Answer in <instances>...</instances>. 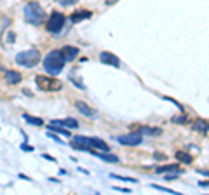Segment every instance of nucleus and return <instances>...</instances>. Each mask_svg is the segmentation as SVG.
I'll list each match as a JSON object with an SVG mask.
<instances>
[{
    "label": "nucleus",
    "mask_w": 209,
    "mask_h": 195,
    "mask_svg": "<svg viewBox=\"0 0 209 195\" xmlns=\"http://www.w3.org/2000/svg\"><path fill=\"white\" fill-rule=\"evenodd\" d=\"M65 63H66V58H65V54L63 51H51L47 56L44 58V70L49 73V75H58L63 71V66H65Z\"/></svg>",
    "instance_id": "1"
},
{
    "label": "nucleus",
    "mask_w": 209,
    "mask_h": 195,
    "mask_svg": "<svg viewBox=\"0 0 209 195\" xmlns=\"http://www.w3.org/2000/svg\"><path fill=\"white\" fill-rule=\"evenodd\" d=\"M23 16H25L26 23H30L33 26H39V25H42V21H44V18H45V11L42 9V5H40L39 2H28V4L25 5Z\"/></svg>",
    "instance_id": "2"
},
{
    "label": "nucleus",
    "mask_w": 209,
    "mask_h": 195,
    "mask_svg": "<svg viewBox=\"0 0 209 195\" xmlns=\"http://www.w3.org/2000/svg\"><path fill=\"white\" fill-rule=\"evenodd\" d=\"M39 61H40V52L37 49H28V51H23L16 56V63L26 68H33Z\"/></svg>",
    "instance_id": "3"
},
{
    "label": "nucleus",
    "mask_w": 209,
    "mask_h": 195,
    "mask_svg": "<svg viewBox=\"0 0 209 195\" xmlns=\"http://www.w3.org/2000/svg\"><path fill=\"white\" fill-rule=\"evenodd\" d=\"M35 82L42 91H49V93H54V91H59L63 87V82L58 79H52V77H45V75H37Z\"/></svg>",
    "instance_id": "4"
},
{
    "label": "nucleus",
    "mask_w": 209,
    "mask_h": 195,
    "mask_svg": "<svg viewBox=\"0 0 209 195\" xmlns=\"http://www.w3.org/2000/svg\"><path fill=\"white\" fill-rule=\"evenodd\" d=\"M65 23H66V18H65V14L63 12H58V11H52L49 16V21H47V31L51 33H59L65 26Z\"/></svg>",
    "instance_id": "5"
},
{
    "label": "nucleus",
    "mask_w": 209,
    "mask_h": 195,
    "mask_svg": "<svg viewBox=\"0 0 209 195\" xmlns=\"http://www.w3.org/2000/svg\"><path fill=\"white\" fill-rule=\"evenodd\" d=\"M71 146L79 152H87V153H96L91 146V141L89 138L85 136H73V141H71Z\"/></svg>",
    "instance_id": "6"
},
{
    "label": "nucleus",
    "mask_w": 209,
    "mask_h": 195,
    "mask_svg": "<svg viewBox=\"0 0 209 195\" xmlns=\"http://www.w3.org/2000/svg\"><path fill=\"white\" fill-rule=\"evenodd\" d=\"M115 139L120 143V145H125V146H136V145H139V143L143 141V136H141L139 133H136V131H133L131 134H125V136H117Z\"/></svg>",
    "instance_id": "7"
},
{
    "label": "nucleus",
    "mask_w": 209,
    "mask_h": 195,
    "mask_svg": "<svg viewBox=\"0 0 209 195\" xmlns=\"http://www.w3.org/2000/svg\"><path fill=\"white\" fill-rule=\"evenodd\" d=\"M99 61L105 63V65H111V66H115V68L120 66V59L117 58L115 54L108 52V51H103V52L99 54Z\"/></svg>",
    "instance_id": "8"
},
{
    "label": "nucleus",
    "mask_w": 209,
    "mask_h": 195,
    "mask_svg": "<svg viewBox=\"0 0 209 195\" xmlns=\"http://www.w3.org/2000/svg\"><path fill=\"white\" fill-rule=\"evenodd\" d=\"M131 131H136V133H139L141 136H159V134H162V129H159V127H131Z\"/></svg>",
    "instance_id": "9"
},
{
    "label": "nucleus",
    "mask_w": 209,
    "mask_h": 195,
    "mask_svg": "<svg viewBox=\"0 0 209 195\" xmlns=\"http://www.w3.org/2000/svg\"><path fill=\"white\" fill-rule=\"evenodd\" d=\"M89 18H93V12L87 11V9H84V11H77V12H73L70 19H71V23H80V21H84V19H89Z\"/></svg>",
    "instance_id": "10"
},
{
    "label": "nucleus",
    "mask_w": 209,
    "mask_h": 195,
    "mask_svg": "<svg viewBox=\"0 0 209 195\" xmlns=\"http://www.w3.org/2000/svg\"><path fill=\"white\" fill-rule=\"evenodd\" d=\"M75 107H77V110H79L82 115H85V117H94V115H96V111H94L93 108H91L87 103H84V101H77Z\"/></svg>",
    "instance_id": "11"
},
{
    "label": "nucleus",
    "mask_w": 209,
    "mask_h": 195,
    "mask_svg": "<svg viewBox=\"0 0 209 195\" xmlns=\"http://www.w3.org/2000/svg\"><path fill=\"white\" fill-rule=\"evenodd\" d=\"M21 73L19 71H16V70H7L5 71V80L9 82L11 85H16V84H19L21 82Z\"/></svg>",
    "instance_id": "12"
},
{
    "label": "nucleus",
    "mask_w": 209,
    "mask_h": 195,
    "mask_svg": "<svg viewBox=\"0 0 209 195\" xmlns=\"http://www.w3.org/2000/svg\"><path fill=\"white\" fill-rule=\"evenodd\" d=\"M63 54H65V58H66V61H71V59H75L77 56H79V49L73 47V45H63Z\"/></svg>",
    "instance_id": "13"
},
{
    "label": "nucleus",
    "mask_w": 209,
    "mask_h": 195,
    "mask_svg": "<svg viewBox=\"0 0 209 195\" xmlns=\"http://www.w3.org/2000/svg\"><path fill=\"white\" fill-rule=\"evenodd\" d=\"M89 141H91V146H93V148H99V150L110 152V146H108V143H105L103 139H99V138H89Z\"/></svg>",
    "instance_id": "14"
},
{
    "label": "nucleus",
    "mask_w": 209,
    "mask_h": 195,
    "mask_svg": "<svg viewBox=\"0 0 209 195\" xmlns=\"http://www.w3.org/2000/svg\"><path fill=\"white\" fill-rule=\"evenodd\" d=\"M157 173H181V169L178 167V166H174V164H167V166H160V167L155 169Z\"/></svg>",
    "instance_id": "15"
},
{
    "label": "nucleus",
    "mask_w": 209,
    "mask_h": 195,
    "mask_svg": "<svg viewBox=\"0 0 209 195\" xmlns=\"http://www.w3.org/2000/svg\"><path fill=\"white\" fill-rule=\"evenodd\" d=\"M192 127L195 129V131H200V133L209 131V124H207V122H204V120H195V122L192 124Z\"/></svg>",
    "instance_id": "16"
},
{
    "label": "nucleus",
    "mask_w": 209,
    "mask_h": 195,
    "mask_svg": "<svg viewBox=\"0 0 209 195\" xmlns=\"http://www.w3.org/2000/svg\"><path fill=\"white\" fill-rule=\"evenodd\" d=\"M23 119L26 120L28 124H31V125H44V120L40 119V117H31V115H28V113H25Z\"/></svg>",
    "instance_id": "17"
},
{
    "label": "nucleus",
    "mask_w": 209,
    "mask_h": 195,
    "mask_svg": "<svg viewBox=\"0 0 209 195\" xmlns=\"http://www.w3.org/2000/svg\"><path fill=\"white\" fill-rule=\"evenodd\" d=\"M94 155H98L99 159H103V160H107V162H113V164H117L119 162V157L117 155H113V153H94Z\"/></svg>",
    "instance_id": "18"
},
{
    "label": "nucleus",
    "mask_w": 209,
    "mask_h": 195,
    "mask_svg": "<svg viewBox=\"0 0 209 195\" xmlns=\"http://www.w3.org/2000/svg\"><path fill=\"white\" fill-rule=\"evenodd\" d=\"M174 157H176L179 162H183V164H190V162H192V157L188 155L187 152H176V153H174Z\"/></svg>",
    "instance_id": "19"
},
{
    "label": "nucleus",
    "mask_w": 209,
    "mask_h": 195,
    "mask_svg": "<svg viewBox=\"0 0 209 195\" xmlns=\"http://www.w3.org/2000/svg\"><path fill=\"white\" fill-rule=\"evenodd\" d=\"M63 124H65V127H70V129H77V127H79V122H77L75 119H71V117L65 119V120H63Z\"/></svg>",
    "instance_id": "20"
},
{
    "label": "nucleus",
    "mask_w": 209,
    "mask_h": 195,
    "mask_svg": "<svg viewBox=\"0 0 209 195\" xmlns=\"http://www.w3.org/2000/svg\"><path fill=\"white\" fill-rule=\"evenodd\" d=\"M173 122L174 124H187L188 119L185 115H178V117H173Z\"/></svg>",
    "instance_id": "21"
},
{
    "label": "nucleus",
    "mask_w": 209,
    "mask_h": 195,
    "mask_svg": "<svg viewBox=\"0 0 209 195\" xmlns=\"http://www.w3.org/2000/svg\"><path fill=\"white\" fill-rule=\"evenodd\" d=\"M111 178H115V179H120V181H133V183H136V179L134 178H125V176H119V174H111Z\"/></svg>",
    "instance_id": "22"
},
{
    "label": "nucleus",
    "mask_w": 209,
    "mask_h": 195,
    "mask_svg": "<svg viewBox=\"0 0 209 195\" xmlns=\"http://www.w3.org/2000/svg\"><path fill=\"white\" fill-rule=\"evenodd\" d=\"M58 4H61V5H73V4H77L79 0H56Z\"/></svg>",
    "instance_id": "23"
},
{
    "label": "nucleus",
    "mask_w": 209,
    "mask_h": 195,
    "mask_svg": "<svg viewBox=\"0 0 209 195\" xmlns=\"http://www.w3.org/2000/svg\"><path fill=\"white\" fill-rule=\"evenodd\" d=\"M178 174L179 173H171V174H167V176H166V179H167V181H174V179H176V178H178Z\"/></svg>",
    "instance_id": "24"
},
{
    "label": "nucleus",
    "mask_w": 209,
    "mask_h": 195,
    "mask_svg": "<svg viewBox=\"0 0 209 195\" xmlns=\"http://www.w3.org/2000/svg\"><path fill=\"white\" fill-rule=\"evenodd\" d=\"M21 150H25V152H33V148H31L30 145H26V143H25V145H21Z\"/></svg>",
    "instance_id": "25"
},
{
    "label": "nucleus",
    "mask_w": 209,
    "mask_h": 195,
    "mask_svg": "<svg viewBox=\"0 0 209 195\" xmlns=\"http://www.w3.org/2000/svg\"><path fill=\"white\" fill-rule=\"evenodd\" d=\"M153 157H155L157 160H164V159H166V155H164V153H153Z\"/></svg>",
    "instance_id": "26"
},
{
    "label": "nucleus",
    "mask_w": 209,
    "mask_h": 195,
    "mask_svg": "<svg viewBox=\"0 0 209 195\" xmlns=\"http://www.w3.org/2000/svg\"><path fill=\"white\" fill-rule=\"evenodd\" d=\"M42 157H44V159H49V160H52V162H54V157H51V155H45V153H44Z\"/></svg>",
    "instance_id": "27"
},
{
    "label": "nucleus",
    "mask_w": 209,
    "mask_h": 195,
    "mask_svg": "<svg viewBox=\"0 0 209 195\" xmlns=\"http://www.w3.org/2000/svg\"><path fill=\"white\" fill-rule=\"evenodd\" d=\"M9 42H14V33H9Z\"/></svg>",
    "instance_id": "28"
},
{
    "label": "nucleus",
    "mask_w": 209,
    "mask_h": 195,
    "mask_svg": "<svg viewBox=\"0 0 209 195\" xmlns=\"http://www.w3.org/2000/svg\"><path fill=\"white\" fill-rule=\"evenodd\" d=\"M200 186H209V181H200Z\"/></svg>",
    "instance_id": "29"
}]
</instances>
